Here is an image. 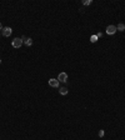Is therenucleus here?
I'll return each instance as SVG.
<instances>
[{"label":"nucleus","instance_id":"nucleus-1","mask_svg":"<svg viewBox=\"0 0 125 140\" xmlns=\"http://www.w3.org/2000/svg\"><path fill=\"white\" fill-rule=\"evenodd\" d=\"M11 45H13V48H15V49H19V48L23 45V40H21V38H15V39L11 41Z\"/></svg>","mask_w":125,"mask_h":140},{"label":"nucleus","instance_id":"nucleus-2","mask_svg":"<svg viewBox=\"0 0 125 140\" xmlns=\"http://www.w3.org/2000/svg\"><path fill=\"white\" fill-rule=\"evenodd\" d=\"M116 31H118V29H116L115 25H109V26L106 28V34H108V35H114Z\"/></svg>","mask_w":125,"mask_h":140},{"label":"nucleus","instance_id":"nucleus-3","mask_svg":"<svg viewBox=\"0 0 125 140\" xmlns=\"http://www.w3.org/2000/svg\"><path fill=\"white\" fill-rule=\"evenodd\" d=\"M3 36H10L11 35V33H13V30H11V28H9V26H5V28H3Z\"/></svg>","mask_w":125,"mask_h":140},{"label":"nucleus","instance_id":"nucleus-4","mask_svg":"<svg viewBox=\"0 0 125 140\" xmlns=\"http://www.w3.org/2000/svg\"><path fill=\"white\" fill-rule=\"evenodd\" d=\"M59 84H60V81H59L58 79H49V85H50V86H53V88H58Z\"/></svg>","mask_w":125,"mask_h":140},{"label":"nucleus","instance_id":"nucleus-5","mask_svg":"<svg viewBox=\"0 0 125 140\" xmlns=\"http://www.w3.org/2000/svg\"><path fill=\"white\" fill-rule=\"evenodd\" d=\"M58 80L61 81V83H65V81L68 80V74H66V73H60L59 76H58Z\"/></svg>","mask_w":125,"mask_h":140},{"label":"nucleus","instance_id":"nucleus-6","mask_svg":"<svg viewBox=\"0 0 125 140\" xmlns=\"http://www.w3.org/2000/svg\"><path fill=\"white\" fill-rule=\"evenodd\" d=\"M116 29H118L119 31H124L125 30V25L123 24V23H120V24H118V25H116Z\"/></svg>","mask_w":125,"mask_h":140},{"label":"nucleus","instance_id":"nucleus-7","mask_svg":"<svg viewBox=\"0 0 125 140\" xmlns=\"http://www.w3.org/2000/svg\"><path fill=\"white\" fill-rule=\"evenodd\" d=\"M25 45H26V46H31V45H33V39H31V38H28V39L25 40Z\"/></svg>","mask_w":125,"mask_h":140},{"label":"nucleus","instance_id":"nucleus-8","mask_svg":"<svg viewBox=\"0 0 125 140\" xmlns=\"http://www.w3.org/2000/svg\"><path fill=\"white\" fill-rule=\"evenodd\" d=\"M59 93L61 94V95H66V94H68V89H66V88H60Z\"/></svg>","mask_w":125,"mask_h":140},{"label":"nucleus","instance_id":"nucleus-9","mask_svg":"<svg viewBox=\"0 0 125 140\" xmlns=\"http://www.w3.org/2000/svg\"><path fill=\"white\" fill-rule=\"evenodd\" d=\"M98 39H99V38H98L96 35H91V36H90V41H91V43H96Z\"/></svg>","mask_w":125,"mask_h":140},{"label":"nucleus","instance_id":"nucleus-10","mask_svg":"<svg viewBox=\"0 0 125 140\" xmlns=\"http://www.w3.org/2000/svg\"><path fill=\"white\" fill-rule=\"evenodd\" d=\"M91 4V0H85V1H83V5H90Z\"/></svg>","mask_w":125,"mask_h":140},{"label":"nucleus","instance_id":"nucleus-11","mask_svg":"<svg viewBox=\"0 0 125 140\" xmlns=\"http://www.w3.org/2000/svg\"><path fill=\"white\" fill-rule=\"evenodd\" d=\"M104 135H105V131H104V130H100V131H99V136H100V138H103Z\"/></svg>","mask_w":125,"mask_h":140},{"label":"nucleus","instance_id":"nucleus-12","mask_svg":"<svg viewBox=\"0 0 125 140\" xmlns=\"http://www.w3.org/2000/svg\"><path fill=\"white\" fill-rule=\"evenodd\" d=\"M3 30V24H1V23H0V31Z\"/></svg>","mask_w":125,"mask_h":140},{"label":"nucleus","instance_id":"nucleus-13","mask_svg":"<svg viewBox=\"0 0 125 140\" xmlns=\"http://www.w3.org/2000/svg\"><path fill=\"white\" fill-rule=\"evenodd\" d=\"M0 64H1V59H0Z\"/></svg>","mask_w":125,"mask_h":140}]
</instances>
